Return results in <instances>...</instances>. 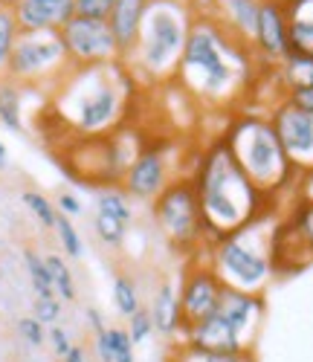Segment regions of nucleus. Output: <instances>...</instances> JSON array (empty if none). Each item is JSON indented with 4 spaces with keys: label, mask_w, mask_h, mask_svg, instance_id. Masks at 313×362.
Returning a JSON list of instances; mask_svg holds the SVG:
<instances>
[{
    "label": "nucleus",
    "mask_w": 313,
    "mask_h": 362,
    "mask_svg": "<svg viewBox=\"0 0 313 362\" xmlns=\"http://www.w3.org/2000/svg\"><path fill=\"white\" fill-rule=\"evenodd\" d=\"M253 64H261L253 47L235 38L212 15L198 12L189 29L174 84L206 107H235L256 84Z\"/></svg>",
    "instance_id": "f257e3e1"
},
{
    "label": "nucleus",
    "mask_w": 313,
    "mask_h": 362,
    "mask_svg": "<svg viewBox=\"0 0 313 362\" xmlns=\"http://www.w3.org/2000/svg\"><path fill=\"white\" fill-rule=\"evenodd\" d=\"M134 87L137 78L125 62L70 67L55 84L52 113L76 139L108 136L128 119Z\"/></svg>",
    "instance_id": "f03ea898"
},
{
    "label": "nucleus",
    "mask_w": 313,
    "mask_h": 362,
    "mask_svg": "<svg viewBox=\"0 0 313 362\" xmlns=\"http://www.w3.org/2000/svg\"><path fill=\"white\" fill-rule=\"evenodd\" d=\"M189 177L195 183L203 223L212 240L246 226L249 221H256L267 212H275L273 200H267L238 168L221 136L200 151L195 171Z\"/></svg>",
    "instance_id": "7ed1b4c3"
},
{
    "label": "nucleus",
    "mask_w": 313,
    "mask_h": 362,
    "mask_svg": "<svg viewBox=\"0 0 313 362\" xmlns=\"http://www.w3.org/2000/svg\"><path fill=\"white\" fill-rule=\"evenodd\" d=\"M224 145L229 148L232 160L238 168L249 177L267 200H278L281 194L296 192L299 171L288 160L285 148H281L275 128L270 122V113L258 110H235L221 134Z\"/></svg>",
    "instance_id": "20e7f679"
},
{
    "label": "nucleus",
    "mask_w": 313,
    "mask_h": 362,
    "mask_svg": "<svg viewBox=\"0 0 313 362\" xmlns=\"http://www.w3.org/2000/svg\"><path fill=\"white\" fill-rule=\"evenodd\" d=\"M195 15L198 6L192 0H151L140 26L137 47L125 58L137 84L166 87L174 81Z\"/></svg>",
    "instance_id": "39448f33"
},
{
    "label": "nucleus",
    "mask_w": 313,
    "mask_h": 362,
    "mask_svg": "<svg viewBox=\"0 0 313 362\" xmlns=\"http://www.w3.org/2000/svg\"><path fill=\"white\" fill-rule=\"evenodd\" d=\"M278 218L273 212L249 221L246 226L217 238L203 252L227 290L264 296L273 281V232Z\"/></svg>",
    "instance_id": "423d86ee"
},
{
    "label": "nucleus",
    "mask_w": 313,
    "mask_h": 362,
    "mask_svg": "<svg viewBox=\"0 0 313 362\" xmlns=\"http://www.w3.org/2000/svg\"><path fill=\"white\" fill-rule=\"evenodd\" d=\"M151 212H154L156 226H160V232L169 238L171 247L183 250V252H192V255H200L209 250L212 238H209L206 223H203L200 200H198L192 177L171 180V183L154 197Z\"/></svg>",
    "instance_id": "0eeeda50"
},
{
    "label": "nucleus",
    "mask_w": 313,
    "mask_h": 362,
    "mask_svg": "<svg viewBox=\"0 0 313 362\" xmlns=\"http://www.w3.org/2000/svg\"><path fill=\"white\" fill-rule=\"evenodd\" d=\"M70 55L67 47L61 41V33L47 29V33H21L12 55L6 78H12L21 87H55L64 73L70 70Z\"/></svg>",
    "instance_id": "6e6552de"
},
{
    "label": "nucleus",
    "mask_w": 313,
    "mask_h": 362,
    "mask_svg": "<svg viewBox=\"0 0 313 362\" xmlns=\"http://www.w3.org/2000/svg\"><path fill=\"white\" fill-rule=\"evenodd\" d=\"M224 281L217 279V273L212 269V264L206 261V255H195V261L186 267V273L177 284V298H180V337L189 327H195L198 322L209 319L217 305H221L224 296Z\"/></svg>",
    "instance_id": "1a4fd4ad"
},
{
    "label": "nucleus",
    "mask_w": 313,
    "mask_h": 362,
    "mask_svg": "<svg viewBox=\"0 0 313 362\" xmlns=\"http://www.w3.org/2000/svg\"><path fill=\"white\" fill-rule=\"evenodd\" d=\"M58 33H61V41H64V47H67L73 67L122 62V52L116 47V38L110 33L108 21H93V18H79L76 15L61 26Z\"/></svg>",
    "instance_id": "9d476101"
},
{
    "label": "nucleus",
    "mask_w": 313,
    "mask_h": 362,
    "mask_svg": "<svg viewBox=\"0 0 313 362\" xmlns=\"http://www.w3.org/2000/svg\"><path fill=\"white\" fill-rule=\"evenodd\" d=\"M270 122L293 168L299 174L313 171V113L299 110L288 99H281L270 107Z\"/></svg>",
    "instance_id": "9b49d317"
},
{
    "label": "nucleus",
    "mask_w": 313,
    "mask_h": 362,
    "mask_svg": "<svg viewBox=\"0 0 313 362\" xmlns=\"http://www.w3.org/2000/svg\"><path fill=\"white\" fill-rule=\"evenodd\" d=\"M253 52L264 67H278L293 52L290 49V26H288L285 0H261Z\"/></svg>",
    "instance_id": "f8f14e48"
},
{
    "label": "nucleus",
    "mask_w": 313,
    "mask_h": 362,
    "mask_svg": "<svg viewBox=\"0 0 313 362\" xmlns=\"http://www.w3.org/2000/svg\"><path fill=\"white\" fill-rule=\"evenodd\" d=\"M171 183V165L166 151L160 148H142L140 157L122 177V192L134 200H151Z\"/></svg>",
    "instance_id": "ddd939ff"
},
{
    "label": "nucleus",
    "mask_w": 313,
    "mask_h": 362,
    "mask_svg": "<svg viewBox=\"0 0 313 362\" xmlns=\"http://www.w3.org/2000/svg\"><path fill=\"white\" fill-rule=\"evenodd\" d=\"M217 313L229 322V327L235 330V337L241 339L244 348L256 351V339L261 334L264 313H267V298L264 296L241 293V290H224Z\"/></svg>",
    "instance_id": "4468645a"
},
{
    "label": "nucleus",
    "mask_w": 313,
    "mask_h": 362,
    "mask_svg": "<svg viewBox=\"0 0 313 362\" xmlns=\"http://www.w3.org/2000/svg\"><path fill=\"white\" fill-rule=\"evenodd\" d=\"M12 9L21 33H47V29L58 33L70 18H76L73 0H15Z\"/></svg>",
    "instance_id": "2eb2a0df"
},
{
    "label": "nucleus",
    "mask_w": 313,
    "mask_h": 362,
    "mask_svg": "<svg viewBox=\"0 0 313 362\" xmlns=\"http://www.w3.org/2000/svg\"><path fill=\"white\" fill-rule=\"evenodd\" d=\"M258 9H261V0H209L206 15H212L224 29H229L235 38L253 47L256 26H258Z\"/></svg>",
    "instance_id": "dca6fc26"
},
{
    "label": "nucleus",
    "mask_w": 313,
    "mask_h": 362,
    "mask_svg": "<svg viewBox=\"0 0 313 362\" xmlns=\"http://www.w3.org/2000/svg\"><path fill=\"white\" fill-rule=\"evenodd\" d=\"M177 342H186V345L200 348V351H217V354L249 351V348L241 345V339L235 337V330L229 327V322H227L221 313H217V310H215L209 319H203V322H198L195 327H189Z\"/></svg>",
    "instance_id": "f3484780"
},
{
    "label": "nucleus",
    "mask_w": 313,
    "mask_h": 362,
    "mask_svg": "<svg viewBox=\"0 0 313 362\" xmlns=\"http://www.w3.org/2000/svg\"><path fill=\"white\" fill-rule=\"evenodd\" d=\"M148 4H151V0H116V4H113V12L108 18V26H110V33L116 38L119 52H122V62L137 47L140 26H142V18H145Z\"/></svg>",
    "instance_id": "a211bd4d"
},
{
    "label": "nucleus",
    "mask_w": 313,
    "mask_h": 362,
    "mask_svg": "<svg viewBox=\"0 0 313 362\" xmlns=\"http://www.w3.org/2000/svg\"><path fill=\"white\" fill-rule=\"evenodd\" d=\"M148 313H151V322H154V334H160L166 339H171V337L180 339V298H177L174 279L160 281V287L154 290Z\"/></svg>",
    "instance_id": "6ab92c4d"
},
{
    "label": "nucleus",
    "mask_w": 313,
    "mask_h": 362,
    "mask_svg": "<svg viewBox=\"0 0 313 362\" xmlns=\"http://www.w3.org/2000/svg\"><path fill=\"white\" fill-rule=\"evenodd\" d=\"M288 26H290V49L313 55V0H285Z\"/></svg>",
    "instance_id": "aec40b11"
},
{
    "label": "nucleus",
    "mask_w": 313,
    "mask_h": 362,
    "mask_svg": "<svg viewBox=\"0 0 313 362\" xmlns=\"http://www.w3.org/2000/svg\"><path fill=\"white\" fill-rule=\"evenodd\" d=\"M275 78L281 93H290V90H302L313 84V55H302V52H290L285 62L275 67Z\"/></svg>",
    "instance_id": "412c9836"
},
{
    "label": "nucleus",
    "mask_w": 313,
    "mask_h": 362,
    "mask_svg": "<svg viewBox=\"0 0 313 362\" xmlns=\"http://www.w3.org/2000/svg\"><path fill=\"white\" fill-rule=\"evenodd\" d=\"M169 362H258L256 351H238V354H217V351H200L186 342H177L169 354Z\"/></svg>",
    "instance_id": "4be33fe9"
},
{
    "label": "nucleus",
    "mask_w": 313,
    "mask_h": 362,
    "mask_svg": "<svg viewBox=\"0 0 313 362\" xmlns=\"http://www.w3.org/2000/svg\"><path fill=\"white\" fill-rule=\"evenodd\" d=\"M0 122L9 131H23V102H21V84L12 78H0Z\"/></svg>",
    "instance_id": "5701e85b"
},
{
    "label": "nucleus",
    "mask_w": 313,
    "mask_h": 362,
    "mask_svg": "<svg viewBox=\"0 0 313 362\" xmlns=\"http://www.w3.org/2000/svg\"><path fill=\"white\" fill-rule=\"evenodd\" d=\"M21 35V26L15 18V9L9 4H0V78H6V67H9V55L12 47Z\"/></svg>",
    "instance_id": "b1692460"
},
{
    "label": "nucleus",
    "mask_w": 313,
    "mask_h": 362,
    "mask_svg": "<svg viewBox=\"0 0 313 362\" xmlns=\"http://www.w3.org/2000/svg\"><path fill=\"white\" fill-rule=\"evenodd\" d=\"M23 264H26V273H29V281H33L35 296H38V298H58V296H55V287H52L50 267H47V261H44L35 250H26V252H23Z\"/></svg>",
    "instance_id": "393cba45"
},
{
    "label": "nucleus",
    "mask_w": 313,
    "mask_h": 362,
    "mask_svg": "<svg viewBox=\"0 0 313 362\" xmlns=\"http://www.w3.org/2000/svg\"><path fill=\"white\" fill-rule=\"evenodd\" d=\"M96 209H99L102 215H110V218H116V221H122V223H128V226H131V221H134L131 197L125 194L122 189H102V192L96 194Z\"/></svg>",
    "instance_id": "a878e982"
},
{
    "label": "nucleus",
    "mask_w": 313,
    "mask_h": 362,
    "mask_svg": "<svg viewBox=\"0 0 313 362\" xmlns=\"http://www.w3.org/2000/svg\"><path fill=\"white\" fill-rule=\"evenodd\" d=\"M113 308H116V313L125 316V319H131V316L142 308L137 281H134L131 276H116V279H113Z\"/></svg>",
    "instance_id": "bb28decb"
},
{
    "label": "nucleus",
    "mask_w": 313,
    "mask_h": 362,
    "mask_svg": "<svg viewBox=\"0 0 313 362\" xmlns=\"http://www.w3.org/2000/svg\"><path fill=\"white\" fill-rule=\"evenodd\" d=\"M44 261H47V267H50L55 296H58L61 301H76V281H73V273H70L67 261L61 258V255H47Z\"/></svg>",
    "instance_id": "cd10ccee"
},
{
    "label": "nucleus",
    "mask_w": 313,
    "mask_h": 362,
    "mask_svg": "<svg viewBox=\"0 0 313 362\" xmlns=\"http://www.w3.org/2000/svg\"><path fill=\"white\" fill-rule=\"evenodd\" d=\"M93 229H96V235H99V240L105 247H122L125 238H128V223H122V221H116L110 215H102V212H96Z\"/></svg>",
    "instance_id": "c85d7f7f"
},
{
    "label": "nucleus",
    "mask_w": 313,
    "mask_h": 362,
    "mask_svg": "<svg viewBox=\"0 0 313 362\" xmlns=\"http://www.w3.org/2000/svg\"><path fill=\"white\" fill-rule=\"evenodd\" d=\"M21 200L26 203L29 212H33V215L38 218V223H41L44 229H55V221H58L55 203H50L41 192H23V197H21Z\"/></svg>",
    "instance_id": "c756f323"
},
{
    "label": "nucleus",
    "mask_w": 313,
    "mask_h": 362,
    "mask_svg": "<svg viewBox=\"0 0 313 362\" xmlns=\"http://www.w3.org/2000/svg\"><path fill=\"white\" fill-rule=\"evenodd\" d=\"M55 232H58V240H61V250H64L70 258H81L84 244H81V235L76 232L73 221L64 218V215H58V221H55Z\"/></svg>",
    "instance_id": "7c9ffc66"
},
{
    "label": "nucleus",
    "mask_w": 313,
    "mask_h": 362,
    "mask_svg": "<svg viewBox=\"0 0 313 362\" xmlns=\"http://www.w3.org/2000/svg\"><path fill=\"white\" fill-rule=\"evenodd\" d=\"M108 345H110L113 362H137L134 342H131V337H128V330L125 327H108Z\"/></svg>",
    "instance_id": "2f4dec72"
},
{
    "label": "nucleus",
    "mask_w": 313,
    "mask_h": 362,
    "mask_svg": "<svg viewBox=\"0 0 313 362\" xmlns=\"http://www.w3.org/2000/svg\"><path fill=\"white\" fill-rule=\"evenodd\" d=\"M18 334L29 348H44L47 345V325H41L35 316L18 319Z\"/></svg>",
    "instance_id": "473e14b6"
},
{
    "label": "nucleus",
    "mask_w": 313,
    "mask_h": 362,
    "mask_svg": "<svg viewBox=\"0 0 313 362\" xmlns=\"http://www.w3.org/2000/svg\"><path fill=\"white\" fill-rule=\"evenodd\" d=\"M154 334V322H151V313L145 308H140L131 319H128V337L134 345H145Z\"/></svg>",
    "instance_id": "72a5a7b5"
},
{
    "label": "nucleus",
    "mask_w": 313,
    "mask_h": 362,
    "mask_svg": "<svg viewBox=\"0 0 313 362\" xmlns=\"http://www.w3.org/2000/svg\"><path fill=\"white\" fill-rule=\"evenodd\" d=\"M79 18H93V21H108L113 12L116 0H73Z\"/></svg>",
    "instance_id": "f704fd0d"
},
{
    "label": "nucleus",
    "mask_w": 313,
    "mask_h": 362,
    "mask_svg": "<svg viewBox=\"0 0 313 362\" xmlns=\"http://www.w3.org/2000/svg\"><path fill=\"white\" fill-rule=\"evenodd\" d=\"M33 316H35L41 325H47V327L58 325V322H61V298H35Z\"/></svg>",
    "instance_id": "c9c22d12"
},
{
    "label": "nucleus",
    "mask_w": 313,
    "mask_h": 362,
    "mask_svg": "<svg viewBox=\"0 0 313 362\" xmlns=\"http://www.w3.org/2000/svg\"><path fill=\"white\" fill-rule=\"evenodd\" d=\"M47 345L52 348V354L58 356V359H64L67 356V351L76 345L73 339H70V334L61 325H52V327H47Z\"/></svg>",
    "instance_id": "e433bc0d"
},
{
    "label": "nucleus",
    "mask_w": 313,
    "mask_h": 362,
    "mask_svg": "<svg viewBox=\"0 0 313 362\" xmlns=\"http://www.w3.org/2000/svg\"><path fill=\"white\" fill-rule=\"evenodd\" d=\"M55 212L64 215V218H76V215L84 212V206H81V200L73 192H61L58 200H55Z\"/></svg>",
    "instance_id": "4c0bfd02"
},
{
    "label": "nucleus",
    "mask_w": 313,
    "mask_h": 362,
    "mask_svg": "<svg viewBox=\"0 0 313 362\" xmlns=\"http://www.w3.org/2000/svg\"><path fill=\"white\" fill-rule=\"evenodd\" d=\"M285 99H288L290 105H296L299 110L313 113V84H310V87H302V90H290Z\"/></svg>",
    "instance_id": "58836bf2"
},
{
    "label": "nucleus",
    "mask_w": 313,
    "mask_h": 362,
    "mask_svg": "<svg viewBox=\"0 0 313 362\" xmlns=\"http://www.w3.org/2000/svg\"><path fill=\"white\" fill-rule=\"evenodd\" d=\"M87 322H90V327H93V334H99V330L108 327L105 319H102V313H99L96 308H87Z\"/></svg>",
    "instance_id": "ea45409f"
},
{
    "label": "nucleus",
    "mask_w": 313,
    "mask_h": 362,
    "mask_svg": "<svg viewBox=\"0 0 313 362\" xmlns=\"http://www.w3.org/2000/svg\"><path fill=\"white\" fill-rule=\"evenodd\" d=\"M61 362H87V351H84V345H73L70 351H67V356L64 359H61Z\"/></svg>",
    "instance_id": "a19ab883"
},
{
    "label": "nucleus",
    "mask_w": 313,
    "mask_h": 362,
    "mask_svg": "<svg viewBox=\"0 0 313 362\" xmlns=\"http://www.w3.org/2000/svg\"><path fill=\"white\" fill-rule=\"evenodd\" d=\"M0 168H6V145L0 139Z\"/></svg>",
    "instance_id": "79ce46f5"
},
{
    "label": "nucleus",
    "mask_w": 313,
    "mask_h": 362,
    "mask_svg": "<svg viewBox=\"0 0 313 362\" xmlns=\"http://www.w3.org/2000/svg\"><path fill=\"white\" fill-rule=\"evenodd\" d=\"M0 4H9V6H12V4H15V0H0Z\"/></svg>",
    "instance_id": "37998d69"
}]
</instances>
